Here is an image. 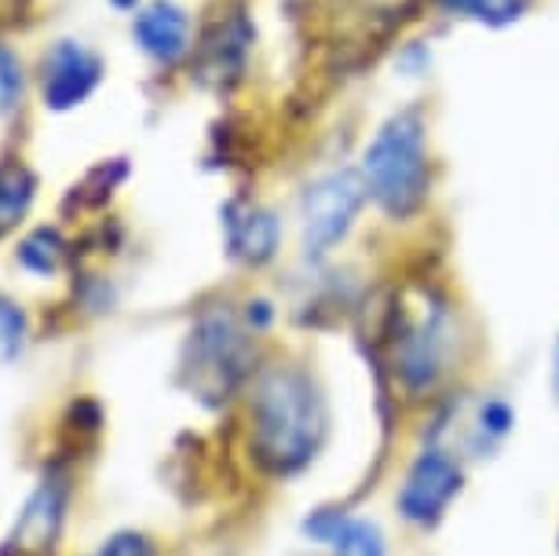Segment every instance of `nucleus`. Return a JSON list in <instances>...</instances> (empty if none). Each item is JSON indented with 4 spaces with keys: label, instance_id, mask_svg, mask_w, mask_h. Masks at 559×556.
Segmentation results:
<instances>
[{
    "label": "nucleus",
    "instance_id": "6ab92c4d",
    "mask_svg": "<svg viewBox=\"0 0 559 556\" xmlns=\"http://www.w3.org/2000/svg\"><path fill=\"white\" fill-rule=\"evenodd\" d=\"M274 322V308L267 300H249L246 304V327L252 330V333H260V330H267Z\"/></svg>",
    "mask_w": 559,
    "mask_h": 556
},
{
    "label": "nucleus",
    "instance_id": "dca6fc26",
    "mask_svg": "<svg viewBox=\"0 0 559 556\" xmlns=\"http://www.w3.org/2000/svg\"><path fill=\"white\" fill-rule=\"evenodd\" d=\"M26 311L19 308L12 297H4L0 293V363H12L19 359V352H23L26 344Z\"/></svg>",
    "mask_w": 559,
    "mask_h": 556
},
{
    "label": "nucleus",
    "instance_id": "39448f33",
    "mask_svg": "<svg viewBox=\"0 0 559 556\" xmlns=\"http://www.w3.org/2000/svg\"><path fill=\"white\" fill-rule=\"evenodd\" d=\"M468 484V461L453 443L420 439L395 484V512L406 528L436 531Z\"/></svg>",
    "mask_w": 559,
    "mask_h": 556
},
{
    "label": "nucleus",
    "instance_id": "ddd939ff",
    "mask_svg": "<svg viewBox=\"0 0 559 556\" xmlns=\"http://www.w3.org/2000/svg\"><path fill=\"white\" fill-rule=\"evenodd\" d=\"M37 194V176L23 162H0V238L23 224Z\"/></svg>",
    "mask_w": 559,
    "mask_h": 556
},
{
    "label": "nucleus",
    "instance_id": "f03ea898",
    "mask_svg": "<svg viewBox=\"0 0 559 556\" xmlns=\"http://www.w3.org/2000/svg\"><path fill=\"white\" fill-rule=\"evenodd\" d=\"M457 315L447 300L399 304L388 333V370L406 403L439 400L457 363Z\"/></svg>",
    "mask_w": 559,
    "mask_h": 556
},
{
    "label": "nucleus",
    "instance_id": "9b49d317",
    "mask_svg": "<svg viewBox=\"0 0 559 556\" xmlns=\"http://www.w3.org/2000/svg\"><path fill=\"white\" fill-rule=\"evenodd\" d=\"M132 37L157 62H176L191 48V19L173 0H151L132 19Z\"/></svg>",
    "mask_w": 559,
    "mask_h": 556
},
{
    "label": "nucleus",
    "instance_id": "a211bd4d",
    "mask_svg": "<svg viewBox=\"0 0 559 556\" xmlns=\"http://www.w3.org/2000/svg\"><path fill=\"white\" fill-rule=\"evenodd\" d=\"M96 556H157L154 542L140 531H118L99 545Z\"/></svg>",
    "mask_w": 559,
    "mask_h": 556
},
{
    "label": "nucleus",
    "instance_id": "f8f14e48",
    "mask_svg": "<svg viewBox=\"0 0 559 556\" xmlns=\"http://www.w3.org/2000/svg\"><path fill=\"white\" fill-rule=\"evenodd\" d=\"M461 422L464 425H461L457 450L464 454V461H483V458H493L512 439L515 406L504 400L501 392H487L468 406V414H464Z\"/></svg>",
    "mask_w": 559,
    "mask_h": 556
},
{
    "label": "nucleus",
    "instance_id": "6e6552de",
    "mask_svg": "<svg viewBox=\"0 0 559 556\" xmlns=\"http://www.w3.org/2000/svg\"><path fill=\"white\" fill-rule=\"evenodd\" d=\"M45 107L48 110H73L96 92L103 78V62L96 51H88L78 40H59L45 56Z\"/></svg>",
    "mask_w": 559,
    "mask_h": 556
},
{
    "label": "nucleus",
    "instance_id": "4468645a",
    "mask_svg": "<svg viewBox=\"0 0 559 556\" xmlns=\"http://www.w3.org/2000/svg\"><path fill=\"white\" fill-rule=\"evenodd\" d=\"M439 8L461 19H476L483 26H509L526 15L531 0H439Z\"/></svg>",
    "mask_w": 559,
    "mask_h": 556
},
{
    "label": "nucleus",
    "instance_id": "aec40b11",
    "mask_svg": "<svg viewBox=\"0 0 559 556\" xmlns=\"http://www.w3.org/2000/svg\"><path fill=\"white\" fill-rule=\"evenodd\" d=\"M552 395L559 403V338H556V348H552Z\"/></svg>",
    "mask_w": 559,
    "mask_h": 556
},
{
    "label": "nucleus",
    "instance_id": "2eb2a0df",
    "mask_svg": "<svg viewBox=\"0 0 559 556\" xmlns=\"http://www.w3.org/2000/svg\"><path fill=\"white\" fill-rule=\"evenodd\" d=\"M62 257H67V242L56 227H37L34 235H26V242L19 246V264L29 268L34 275H51L59 271Z\"/></svg>",
    "mask_w": 559,
    "mask_h": 556
},
{
    "label": "nucleus",
    "instance_id": "1a4fd4ad",
    "mask_svg": "<svg viewBox=\"0 0 559 556\" xmlns=\"http://www.w3.org/2000/svg\"><path fill=\"white\" fill-rule=\"evenodd\" d=\"M67 498H70L67 476H62V472H48V476L40 480V487L26 498L8 545L29 556H45L56 549V542L62 534V517H67Z\"/></svg>",
    "mask_w": 559,
    "mask_h": 556
},
{
    "label": "nucleus",
    "instance_id": "7ed1b4c3",
    "mask_svg": "<svg viewBox=\"0 0 559 556\" xmlns=\"http://www.w3.org/2000/svg\"><path fill=\"white\" fill-rule=\"evenodd\" d=\"M362 180L384 216L409 220L428 202L431 165L420 110L392 114L362 154Z\"/></svg>",
    "mask_w": 559,
    "mask_h": 556
},
{
    "label": "nucleus",
    "instance_id": "f3484780",
    "mask_svg": "<svg viewBox=\"0 0 559 556\" xmlns=\"http://www.w3.org/2000/svg\"><path fill=\"white\" fill-rule=\"evenodd\" d=\"M23 99V67L19 59L0 45V114H12Z\"/></svg>",
    "mask_w": 559,
    "mask_h": 556
},
{
    "label": "nucleus",
    "instance_id": "9d476101",
    "mask_svg": "<svg viewBox=\"0 0 559 556\" xmlns=\"http://www.w3.org/2000/svg\"><path fill=\"white\" fill-rule=\"evenodd\" d=\"M224 235H227V253L249 268L271 264L282 246L278 216H274L267 205H257V202H227Z\"/></svg>",
    "mask_w": 559,
    "mask_h": 556
},
{
    "label": "nucleus",
    "instance_id": "f257e3e1",
    "mask_svg": "<svg viewBox=\"0 0 559 556\" xmlns=\"http://www.w3.org/2000/svg\"><path fill=\"white\" fill-rule=\"evenodd\" d=\"M333 414L311 370L274 363L249 381V454L271 480L308 472L330 443Z\"/></svg>",
    "mask_w": 559,
    "mask_h": 556
},
{
    "label": "nucleus",
    "instance_id": "0eeeda50",
    "mask_svg": "<svg viewBox=\"0 0 559 556\" xmlns=\"http://www.w3.org/2000/svg\"><path fill=\"white\" fill-rule=\"evenodd\" d=\"M300 534L330 556H392L388 531L373 517L347 506H314L300 520Z\"/></svg>",
    "mask_w": 559,
    "mask_h": 556
},
{
    "label": "nucleus",
    "instance_id": "20e7f679",
    "mask_svg": "<svg viewBox=\"0 0 559 556\" xmlns=\"http://www.w3.org/2000/svg\"><path fill=\"white\" fill-rule=\"evenodd\" d=\"M183 374L191 392L205 406L227 403L241 385L257 377L252 366V341L230 308H209L194 322L183 348Z\"/></svg>",
    "mask_w": 559,
    "mask_h": 556
},
{
    "label": "nucleus",
    "instance_id": "423d86ee",
    "mask_svg": "<svg viewBox=\"0 0 559 556\" xmlns=\"http://www.w3.org/2000/svg\"><path fill=\"white\" fill-rule=\"evenodd\" d=\"M369 202V187L362 173L336 169L311 180L300 194V246L304 257H325L352 235L362 209Z\"/></svg>",
    "mask_w": 559,
    "mask_h": 556
},
{
    "label": "nucleus",
    "instance_id": "412c9836",
    "mask_svg": "<svg viewBox=\"0 0 559 556\" xmlns=\"http://www.w3.org/2000/svg\"><path fill=\"white\" fill-rule=\"evenodd\" d=\"M118 4H135V0H118Z\"/></svg>",
    "mask_w": 559,
    "mask_h": 556
}]
</instances>
